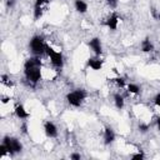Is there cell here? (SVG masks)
Masks as SVG:
<instances>
[{"label":"cell","mask_w":160,"mask_h":160,"mask_svg":"<svg viewBox=\"0 0 160 160\" xmlns=\"http://www.w3.org/2000/svg\"><path fill=\"white\" fill-rule=\"evenodd\" d=\"M114 140H115L114 130H112L111 128L106 126V128H105V130H104V142H105L106 145H109V144H111Z\"/></svg>","instance_id":"7"},{"label":"cell","mask_w":160,"mask_h":160,"mask_svg":"<svg viewBox=\"0 0 160 160\" xmlns=\"http://www.w3.org/2000/svg\"><path fill=\"white\" fill-rule=\"evenodd\" d=\"M44 130H45L46 136H49V138H55V136L58 135V129H56V126H55L51 121L45 122V125H44Z\"/></svg>","instance_id":"6"},{"label":"cell","mask_w":160,"mask_h":160,"mask_svg":"<svg viewBox=\"0 0 160 160\" xmlns=\"http://www.w3.org/2000/svg\"><path fill=\"white\" fill-rule=\"evenodd\" d=\"M41 62L36 58H31L25 62V76L32 84H36L41 78Z\"/></svg>","instance_id":"1"},{"label":"cell","mask_w":160,"mask_h":160,"mask_svg":"<svg viewBox=\"0 0 160 160\" xmlns=\"http://www.w3.org/2000/svg\"><path fill=\"white\" fill-rule=\"evenodd\" d=\"M41 15H42V8L41 6H35V9H34V18L39 19V18H41Z\"/></svg>","instance_id":"16"},{"label":"cell","mask_w":160,"mask_h":160,"mask_svg":"<svg viewBox=\"0 0 160 160\" xmlns=\"http://www.w3.org/2000/svg\"><path fill=\"white\" fill-rule=\"evenodd\" d=\"M156 18H158V19H159V20H160V14H159V15H158V16H156Z\"/></svg>","instance_id":"26"},{"label":"cell","mask_w":160,"mask_h":160,"mask_svg":"<svg viewBox=\"0 0 160 160\" xmlns=\"http://www.w3.org/2000/svg\"><path fill=\"white\" fill-rule=\"evenodd\" d=\"M118 15L116 14H112L108 20H106V26L109 28V29H111V30H115L116 29V26H118Z\"/></svg>","instance_id":"10"},{"label":"cell","mask_w":160,"mask_h":160,"mask_svg":"<svg viewBox=\"0 0 160 160\" xmlns=\"http://www.w3.org/2000/svg\"><path fill=\"white\" fill-rule=\"evenodd\" d=\"M2 144L8 148V150H9V154H10V155H14V154H16V152H20V151H21V149H22L21 142H20L18 139H15V138L5 136V138H4V140H2Z\"/></svg>","instance_id":"3"},{"label":"cell","mask_w":160,"mask_h":160,"mask_svg":"<svg viewBox=\"0 0 160 160\" xmlns=\"http://www.w3.org/2000/svg\"><path fill=\"white\" fill-rule=\"evenodd\" d=\"M70 158H71L72 160H80V155H79V154H72Z\"/></svg>","instance_id":"23"},{"label":"cell","mask_w":160,"mask_h":160,"mask_svg":"<svg viewBox=\"0 0 160 160\" xmlns=\"http://www.w3.org/2000/svg\"><path fill=\"white\" fill-rule=\"evenodd\" d=\"M49 0H36L35 1V6H41L42 4H48Z\"/></svg>","instance_id":"20"},{"label":"cell","mask_w":160,"mask_h":160,"mask_svg":"<svg viewBox=\"0 0 160 160\" xmlns=\"http://www.w3.org/2000/svg\"><path fill=\"white\" fill-rule=\"evenodd\" d=\"M89 46L94 50V52L96 54V55H100L101 54V42H100V40L98 39V38H94V39H91L90 40V42H89Z\"/></svg>","instance_id":"8"},{"label":"cell","mask_w":160,"mask_h":160,"mask_svg":"<svg viewBox=\"0 0 160 160\" xmlns=\"http://www.w3.org/2000/svg\"><path fill=\"white\" fill-rule=\"evenodd\" d=\"M154 102H155V105H156V106H160V94H158V95L155 96Z\"/></svg>","instance_id":"22"},{"label":"cell","mask_w":160,"mask_h":160,"mask_svg":"<svg viewBox=\"0 0 160 160\" xmlns=\"http://www.w3.org/2000/svg\"><path fill=\"white\" fill-rule=\"evenodd\" d=\"M26 129H28V128H26V124H24V125H22V132H25V134H26V132H28V130H26Z\"/></svg>","instance_id":"24"},{"label":"cell","mask_w":160,"mask_h":160,"mask_svg":"<svg viewBox=\"0 0 160 160\" xmlns=\"http://www.w3.org/2000/svg\"><path fill=\"white\" fill-rule=\"evenodd\" d=\"M152 49H154V45L150 42L149 39H145V40L142 41V44H141V50L145 51V52H149V51H151Z\"/></svg>","instance_id":"13"},{"label":"cell","mask_w":160,"mask_h":160,"mask_svg":"<svg viewBox=\"0 0 160 160\" xmlns=\"http://www.w3.org/2000/svg\"><path fill=\"white\" fill-rule=\"evenodd\" d=\"M114 81L116 82V85L118 86H120V88H122L124 85H125V80L122 79V78H118V79H114Z\"/></svg>","instance_id":"17"},{"label":"cell","mask_w":160,"mask_h":160,"mask_svg":"<svg viewBox=\"0 0 160 160\" xmlns=\"http://www.w3.org/2000/svg\"><path fill=\"white\" fill-rule=\"evenodd\" d=\"M148 129H149V126H148V125H145V124H140V125H139V130H140L141 132H146V131H148Z\"/></svg>","instance_id":"18"},{"label":"cell","mask_w":160,"mask_h":160,"mask_svg":"<svg viewBox=\"0 0 160 160\" xmlns=\"http://www.w3.org/2000/svg\"><path fill=\"white\" fill-rule=\"evenodd\" d=\"M88 64L94 70H100L102 68V61L100 59H98V58H90L89 61H88Z\"/></svg>","instance_id":"9"},{"label":"cell","mask_w":160,"mask_h":160,"mask_svg":"<svg viewBox=\"0 0 160 160\" xmlns=\"http://www.w3.org/2000/svg\"><path fill=\"white\" fill-rule=\"evenodd\" d=\"M108 4H109L111 8H116V5H118V0H108Z\"/></svg>","instance_id":"21"},{"label":"cell","mask_w":160,"mask_h":160,"mask_svg":"<svg viewBox=\"0 0 160 160\" xmlns=\"http://www.w3.org/2000/svg\"><path fill=\"white\" fill-rule=\"evenodd\" d=\"M75 9H76V11L84 14L88 10V4L84 0H75Z\"/></svg>","instance_id":"12"},{"label":"cell","mask_w":160,"mask_h":160,"mask_svg":"<svg viewBox=\"0 0 160 160\" xmlns=\"http://www.w3.org/2000/svg\"><path fill=\"white\" fill-rule=\"evenodd\" d=\"M45 52L49 55V58H50V60H51V62H52L54 66H56V68H61L62 66V55H61V52L55 51L49 45H46Z\"/></svg>","instance_id":"4"},{"label":"cell","mask_w":160,"mask_h":160,"mask_svg":"<svg viewBox=\"0 0 160 160\" xmlns=\"http://www.w3.org/2000/svg\"><path fill=\"white\" fill-rule=\"evenodd\" d=\"M15 114H16V116L20 118V119H26V118H29V112L24 109L22 105H18V106L15 108Z\"/></svg>","instance_id":"11"},{"label":"cell","mask_w":160,"mask_h":160,"mask_svg":"<svg viewBox=\"0 0 160 160\" xmlns=\"http://www.w3.org/2000/svg\"><path fill=\"white\" fill-rule=\"evenodd\" d=\"M114 101H115V106L118 109H122V106H124V98L121 95L115 94L114 95Z\"/></svg>","instance_id":"14"},{"label":"cell","mask_w":160,"mask_h":160,"mask_svg":"<svg viewBox=\"0 0 160 160\" xmlns=\"http://www.w3.org/2000/svg\"><path fill=\"white\" fill-rule=\"evenodd\" d=\"M156 124H158V129L160 130V116H159V118L156 119Z\"/></svg>","instance_id":"25"},{"label":"cell","mask_w":160,"mask_h":160,"mask_svg":"<svg viewBox=\"0 0 160 160\" xmlns=\"http://www.w3.org/2000/svg\"><path fill=\"white\" fill-rule=\"evenodd\" d=\"M30 48H31V51L36 55H41L42 52H45V48L46 45L44 44V40L40 36H34L30 41Z\"/></svg>","instance_id":"5"},{"label":"cell","mask_w":160,"mask_h":160,"mask_svg":"<svg viewBox=\"0 0 160 160\" xmlns=\"http://www.w3.org/2000/svg\"><path fill=\"white\" fill-rule=\"evenodd\" d=\"M131 159L141 160V159H144V154H141V152H139V154H134V155H131Z\"/></svg>","instance_id":"19"},{"label":"cell","mask_w":160,"mask_h":160,"mask_svg":"<svg viewBox=\"0 0 160 160\" xmlns=\"http://www.w3.org/2000/svg\"><path fill=\"white\" fill-rule=\"evenodd\" d=\"M85 98H86V91L82 90V89L74 90V91L69 92L68 96H66L68 102H69L70 105H72V106H76V108L81 105V102L85 100Z\"/></svg>","instance_id":"2"},{"label":"cell","mask_w":160,"mask_h":160,"mask_svg":"<svg viewBox=\"0 0 160 160\" xmlns=\"http://www.w3.org/2000/svg\"><path fill=\"white\" fill-rule=\"evenodd\" d=\"M128 90H129L131 94H139V92H140V88H139L138 85H135V84H129Z\"/></svg>","instance_id":"15"}]
</instances>
